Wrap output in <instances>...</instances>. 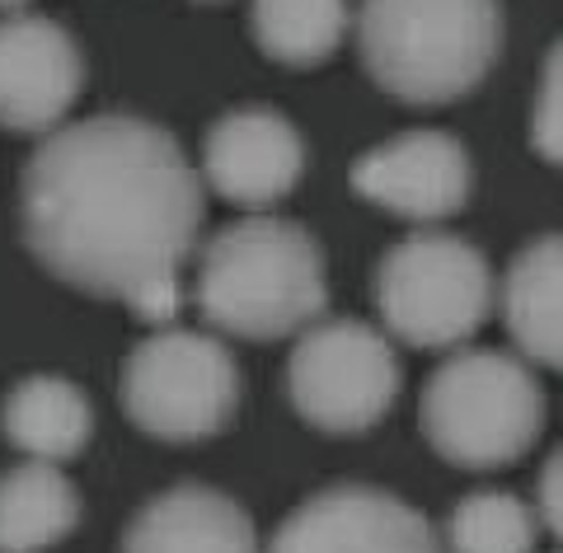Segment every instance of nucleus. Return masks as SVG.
Listing matches in <instances>:
<instances>
[{
  "label": "nucleus",
  "instance_id": "0eeeda50",
  "mask_svg": "<svg viewBox=\"0 0 563 553\" xmlns=\"http://www.w3.org/2000/svg\"><path fill=\"white\" fill-rule=\"evenodd\" d=\"M287 395L310 427L352 436L376 427L399 395V356L390 338L357 324L329 319L306 329L287 362Z\"/></svg>",
  "mask_w": 563,
  "mask_h": 553
},
{
  "label": "nucleus",
  "instance_id": "f3484780",
  "mask_svg": "<svg viewBox=\"0 0 563 553\" xmlns=\"http://www.w3.org/2000/svg\"><path fill=\"white\" fill-rule=\"evenodd\" d=\"M446 530L451 553H536L540 521L512 493H470Z\"/></svg>",
  "mask_w": 563,
  "mask_h": 553
},
{
  "label": "nucleus",
  "instance_id": "f03ea898",
  "mask_svg": "<svg viewBox=\"0 0 563 553\" xmlns=\"http://www.w3.org/2000/svg\"><path fill=\"white\" fill-rule=\"evenodd\" d=\"M198 306L211 329L235 338H287L329 306L324 248L296 221L250 217L225 225L198 267Z\"/></svg>",
  "mask_w": 563,
  "mask_h": 553
},
{
  "label": "nucleus",
  "instance_id": "f8f14e48",
  "mask_svg": "<svg viewBox=\"0 0 563 553\" xmlns=\"http://www.w3.org/2000/svg\"><path fill=\"white\" fill-rule=\"evenodd\" d=\"M122 553H258V540L235 497L179 484L132 516Z\"/></svg>",
  "mask_w": 563,
  "mask_h": 553
},
{
  "label": "nucleus",
  "instance_id": "ddd939ff",
  "mask_svg": "<svg viewBox=\"0 0 563 553\" xmlns=\"http://www.w3.org/2000/svg\"><path fill=\"white\" fill-rule=\"evenodd\" d=\"M563 244L559 235H540L517 254L503 281V314L521 352L540 366L563 362Z\"/></svg>",
  "mask_w": 563,
  "mask_h": 553
},
{
  "label": "nucleus",
  "instance_id": "9b49d317",
  "mask_svg": "<svg viewBox=\"0 0 563 553\" xmlns=\"http://www.w3.org/2000/svg\"><path fill=\"white\" fill-rule=\"evenodd\" d=\"M202 174L225 202L273 207L301 184L306 141L277 109L250 103L211 122L202 141Z\"/></svg>",
  "mask_w": 563,
  "mask_h": 553
},
{
  "label": "nucleus",
  "instance_id": "39448f33",
  "mask_svg": "<svg viewBox=\"0 0 563 553\" xmlns=\"http://www.w3.org/2000/svg\"><path fill=\"white\" fill-rule=\"evenodd\" d=\"M385 329L413 347H455L488 319V258L446 230H413L385 254L376 273Z\"/></svg>",
  "mask_w": 563,
  "mask_h": 553
},
{
  "label": "nucleus",
  "instance_id": "20e7f679",
  "mask_svg": "<svg viewBox=\"0 0 563 553\" xmlns=\"http://www.w3.org/2000/svg\"><path fill=\"white\" fill-rule=\"evenodd\" d=\"M422 436L461 469L512 465L536 445L544 427L540 380L507 352H455L422 389Z\"/></svg>",
  "mask_w": 563,
  "mask_h": 553
},
{
  "label": "nucleus",
  "instance_id": "9d476101",
  "mask_svg": "<svg viewBox=\"0 0 563 553\" xmlns=\"http://www.w3.org/2000/svg\"><path fill=\"white\" fill-rule=\"evenodd\" d=\"M85 85L76 38L43 14L0 20V128L47 132L70 113Z\"/></svg>",
  "mask_w": 563,
  "mask_h": 553
},
{
  "label": "nucleus",
  "instance_id": "2eb2a0df",
  "mask_svg": "<svg viewBox=\"0 0 563 553\" xmlns=\"http://www.w3.org/2000/svg\"><path fill=\"white\" fill-rule=\"evenodd\" d=\"M76 521L80 493L57 465L29 460L0 478V553H43L66 540Z\"/></svg>",
  "mask_w": 563,
  "mask_h": 553
},
{
  "label": "nucleus",
  "instance_id": "412c9836",
  "mask_svg": "<svg viewBox=\"0 0 563 553\" xmlns=\"http://www.w3.org/2000/svg\"><path fill=\"white\" fill-rule=\"evenodd\" d=\"M24 5V0H0V10H20Z\"/></svg>",
  "mask_w": 563,
  "mask_h": 553
},
{
  "label": "nucleus",
  "instance_id": "7ed1b4c3",
  "mask_svg": "<svg viewBox=\"0 0 563 553\" xmlns=\"http://www.w3.org/2000/svg\"><path fill=\"white\" fill-rule=\"evenodd\" d=\"M357 43L385 95L451 103L498 62L503 0H362Z\"/></svg>",
  "mask_w": 563,
  "mask_h": 553
},
{
  "label": "nucleus",
  "instance_id": "f257e3e1",
  "mask_svg": "<svg viewBox=\"0 0 563 553\" xmlns=\"http://www.w3.org/2000/svg\"><path fill=\"white\" fill-rule=\"evenodd\" d=\"M20 221L24 244L52 277L132 300L188 263L202 225V178L165 128L99 113L33 151Z\"/></svg>",
  "mask_w": 563,
  "mask_h": 553
},
{
  "label": "nucleus",
  "instance_id": "6e6552de",
  "mask_svg": "<svg viewBox=\"0 0 563 553\" xmlns=\"http://www.w3.org/2000/svg\"><path fill=\"white\" fill-rule=\"evenodd\" d=\"M268 553H446V544L409 502L366 484H339L296 507Z\"/></svg>",
  "mask_w": 563,
  "mask_h": 553
},
{
  "label": "nucleus",
  "instance_id": "1a4fd4ad",
  "mask_svg": "<svg viewBox=\"0 0 563 553\" xmlns=\"http://www.w3.org/2000/svg\"><path fill=\"white\" fill-rule=\"evenodd\" d=\"M357 198L376 202L409 221H446L470 202L474 165L461 136L422 128L366 151L352 165Z\"/></svg>",
  "mask_w": 563,
  "mask_h": 553
},
{
  "label": "nucleus",
  "instance_id": "dca6fc26",
  "mask_svg": "<svg viewBox=\"0 0 563 553\" xmlns=\"http://www.w3.org/2000/svg\"><path fill=\"white\" fill-rule=\"evenodd\" d=\"M347 33V0H254V38L282 66L324 62Z\"/></svg>",
  "mask_w": 563,
  "mask_h": 553
},
{
  "label": "nucleus",
  "instance_id": "4468645a",
  "mask_svg": "<svg viewBox=\"0 0 563 553\" xmlns=\"http://www.w3.org/2000/svg\"><path fill=\"white\" fill-rule=\"evenodd\" d=\"M0 422H5V436L20 445L24 455L47 460V465H62V460L80 455L85 441H90V432H95L90 399L62 376L20 380L10 389Z\"/></svg>",
  "mask_w": 563,
  "mask_h": 553
},
{
  "label": "nucleus",
  "instance_id": "aec40b11",
  "mask_svg": "<svg viewBox=\"0 0 563 553\" xmlns=\"http://www.w3.org/2000/svg\"><path fill=\"white\" fill-rule=\"evenodd\" d=\"M540 526H550L554 534L563 530L559 526V455H550V465L540 474Z\"/></svg>",
  "mask_w": 563,
  "mask_h": 553
},
{
  "label": "nucleus",
  "instance_id": "a211bd4d",
  "mask_svg": "<svg viewBox=\"0 0 563 553\" xmlns=\"http://www.w3.org/2000/svg\"><path fill=\"white\" fill-rule=\"evenodd\" d=\"M531 141H536V155H540V159L559 165V47L550 52V62H544V76H540V99H536Z\"/></svg>",
  "mask_w": 563,
  "mask_h": 553
},
{
  "label": "nucleus",
  "instance_id": "6ab92c4d",
  "mask_svg": "<svg viewBox=\"0 0 563 553\" xmlns=\"http://www.w3.org/2000/svg\"><path fill=\"white\" fill-rule=\"evenodd\" d=\"M128 306L146 319V324H169L174 314L184 306V291H179V277H165V281H151V287H141Z\"/></svg>",
  "mask_w": 563,
  "mask_h": 553
},
{
  "label": "nucleus",
  "instance_id": "423d86ee",
  "mask_svg": "<svg viewBox=\"0 0 563 553\" xmlns=\"http://www.w3.org/2000/svg\"><path fill=\"white\" fill-rule=\"evenodd\" d=\"M122 408L155 441H207L240 408V370L221 338L161 329L122 362Z\"/></svg>",
  "mask_w": 563,
  "mask_h": 553
}]
</instances>
